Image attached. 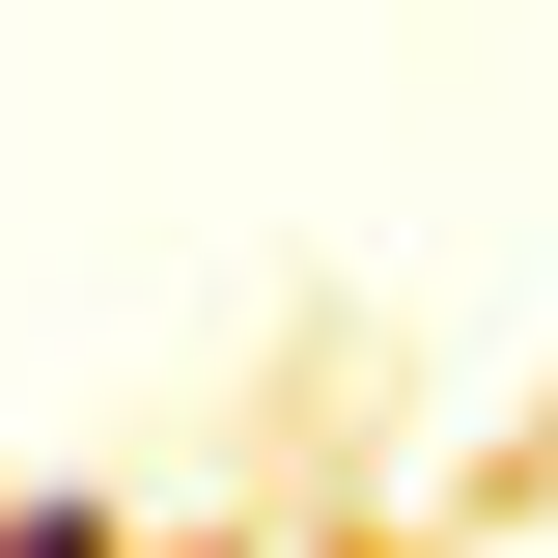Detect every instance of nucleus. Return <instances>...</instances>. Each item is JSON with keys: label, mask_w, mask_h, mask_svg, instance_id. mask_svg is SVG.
<instances>
[{"label": "nucleus", "mask_w": 558, "mask_h": 558, "mask_svg": "<svg viewBox=\"0 0 558 558\" xmlns=\"http://www.w3.org/2000/svg\"><path fill=\"white\" fill-rule=\"evenodd\" d=\"M0 558H140V531H84V502H0Z\"/></svg>", "instance_id": "1"}]
</instances>
